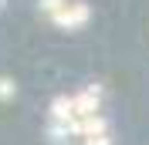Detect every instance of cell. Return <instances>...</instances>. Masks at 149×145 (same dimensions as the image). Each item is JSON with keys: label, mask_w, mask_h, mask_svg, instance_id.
Masks as SVG:
<instances>
[{"label": "cell", "mask_w": 149, "mask_h": 145, "mask_svg": "<svg viewBox=\"0 0 149 145\" xmlns=\"http://www.w3.org/2000/svg\"><path fill=\"white\" fill-rule=\"evenodd\" d=\"M98 101H102V91L98 88H88L81 95H71V105H74V118H88V115H98Z\"/></svg>", "instance_id": "obj_1"}, {"label": "cell", "mask_w": 149, "mask_h": 145, "mask_svg": "<svg viewBox=\"0 0 149 145\" xmlns=\"http://www.w3.org/2000/svg\"><path fill=\"white\" fill-rule=\"evenodd\" d=\"M51 20H54L58 27H81L85 20H88V7L85 3H65V10H58Z\"/></svg>", "instance_id": "obj_2"}, {"label": "cell", "mask_w": 149, "mask_h": 145, "mask_svg": "<svg viewBox=\"0 0 149 145\" xmlns=\"http://www.w3.org/2000/svg\"><path fill=\"white\" fill-rule=\"evenodd\" d=\"M65 3H68V0H41V10H44L47 17H54L58 10H65Z\"/></svg>", "instance_id": "obj_3"}, {"label": "cell", "mask_w": 149, "mask_h": 145, "mask_svg": "<svg viewBox=\"0 0 149 145\" xmlns=\"http://www.w3.org/2000/svg\"><path fill=\"white\" fill-rule=\"evenodd\" d=\"M7 98H14V81L10 78H0V101H7Z\"/></svg>", "instance_id": "obj_4"}, {"label": "cell", "mask_w": 149, "mask_h": 145, "mask_svg": "<svg viewBox=\"0 0 149 145\" xmlns=\"http://www.w3.org/2000/svg\"><path fill=\"white\" fill-rule=\"evenodd\" d=\"M85 145H112L109 135H95V138H85Z\"/></svg>", "instance_id": "obj_5"}]
</instances>
